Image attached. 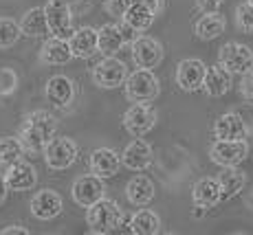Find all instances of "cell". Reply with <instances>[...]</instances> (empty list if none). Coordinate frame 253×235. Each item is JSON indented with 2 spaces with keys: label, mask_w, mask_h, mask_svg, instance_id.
I'll use <instances>...</instances> for the list:
<instances>
[{
  "label": "cell",
  "mask_w": 253,
  "mask_h": 235,
  "mask_svg": "<svg viewBox=\"0 0 253 235\" xmlns=\"http://www.w3.org/2000/svg\"><path fill=\"white\" fill-rule=\"evenodd\" d=\"M130 48H132V60L137 68H157L161 64L163 60V46L159 40H154V38H148V36H141L137 38L132 44H130Z\"/></svg>",
  "instance_id": "11"
},
{
  "label": "cell",
  "mask_w": 253,
  "mask_h": 235,
  "mask_svg": "<svg viewBox=\"0 0 253 235\" xmlns=\"http://www.w3.org/2000/svg\"><path fill=\"white\" fill-rule=\"evenodd\" d=\"M236 24L242 29V31H253V4L247 0V2L238 4L236 9Z\"/></svg>",
  "instance_id": "32"
},
{
  "label": "cell",
  "mask_w": 253,
  "mask_h": 235,
  "mask_svg": "<svg viewBox=\"0 0 253 235\" xmlns=\"http://www.w3.org/2000/svg\"><path fill=\"white\" fill-rule=\"evenodd\" d=\"M46 11V22H48V31L51 36L69 40L73 36V16H71V7L66 0H48L44 4Z\"/></svg>",
  "instance_id": "9"
},
{
  "label": "cell",
  "mask_w": 253,
  "mask_h": 235,
  "mask_svg": "<svg viewBox=\"0 0 253 235\" xmlns=\"http://www.w3.org/2000/svg\"><path fill=\"white\" fill-rule=\"evenodd\" d=\"M225 0H196V7L201 9L203 13H211V11H218L222 7Z\"/></svg>",
  "instance_id": "36"
},
{
  "label": "cell",
  "mask_w": 253,
  "mask_h": 235,
  "mask_svg": "<svg viewBox=\"0 0 253 235\" xmlns=\"http://www.w3.org/2000/svg\"><path fill=\"white\" fill-rule=\"evenodd\" d=\"M62 196L53 189H42L31 198V213L38 220H53L62 213Z\"/></svg>",
  "instance_id": "18"
},
{
  "label": "cell",
  "mask_w": 253,
  "mask_h": 235,
  "mask_svg": "<svg viewBox=\"0 0 253 235\" xmlns=\"http://www.w3.org/2000/svg\"><path fill=\"white\" fill-rule=\"evenodd\" d=\"M124 88H126V97H128L132 104H148V101H154L159 97V92H161L159 77L154 75L150 68H137L134 73H130Z\"/></svg>",
  "instance_id": "2"
},
{
  "label": "cell",
  "mask_w": 253,
  "mask_h": 235,
  "mask_svg": "<svg viewBox=\"0 0 253 235\" xmlns=\"http://www.w3.org/2000/svg\"><path fill=\"white\" fill-rule=\"evenodd\" d=\"M137 0H106V11L113 16H124Z\"/></svg>",
  "instance_id": "34"
},
{
  "label": "cell",
  "mask_w": 253,
  "mask_h": 235,
  "mask_svg": "<svg viewBox=\"0 0 253 235\" xmlns=\"http://www.w3.org/2000/svg\"><path fill=\"white\" fill-rule=\"evenodd\" d=\"M128 75H130L128 66L113 55L101 60L99 64H95L90 71V77H92V81H95V86L104 88V90H113V88L124 86L126 79H128Z\"/></svg>",
  "instance_id": "4"
},
{
  "label": "cell",
  "mask_w": 253,
  "mask_h": 235,
  "mask_svg": "<svg viewBox=\"0 0 253 235\" xmlns=\"http://www.w3.org/2000/svg\"><path fill=\"white\" fill-rule=\"evenodd\" d=\"M57 132V119L53 115H48L46 110H36L31 115L24 117L20 125V141L27 152H44V148L51 143V139Z\"/></svg>",
  "instance_id": "1"
},
{
  "label": "cell",
  "mask_w": 253,
  "mask_h": 235,
  "mask_svg": "<svg viewBox=\"0 0 253 235\" xmlns=\"http://www.w3.org/2000/svg\"><path fill=\"white\" fill-rule=\"evenodd\" d=\"M249 2H251V4H253V0H249Z\"/></svg>",
  "instance_id": "39"
},
{
  "label": "cell",
  "mask_w": 253,
  "mask_h": 235,
  "mask_svg": "<svg viewBox=\"0 0 253 235\" xmlns=\"http://www.w3.org/2000/svg\"><path fill=\"white\" fill-rule=\"evenodd\" d=\"M128 227H130V233L154 235L161 231V218L154 211H150V209H141V211H137L128 220Z\"/></svg>",
  "instance_id": "29"
},
{
  "label": "cell",
  "mask_w": 253,
  "mask_h": 235,
  "mask_svg": "<svg viewBox=\"0 0 253 235\" xmlns=\"http://www.w3.org/2000/svg\"><path fill=\"white\" fill-rule=\"evenodd\" d=\"M0 235H29V231L18 227V224H11V227H4L2 231H0Z\"/></svg>",
  "instance_id": "37"
},
{
  "label": "cell",
  "mask_w": 253,
  "mask_h": 235,
  "mask_svg": "<svg viewBox=\"0 0 253 235\" xmlns=\"http://www.w3.org/2000/svg\"><path fill=\"white\" fill-rule=\"evenodd\" d=\"M20 29L24 38H44L48 31V22H46V11L44 7H33L29 9L20 20Z\"/></svg>",
  "instance_id": "26"
},
{
  "label": "cell",
  "mask_w": 253,
  "mask_h": 235,
  "mask_svg": "<svg viewBox=\"0 0 253 235\" xmlns=\"http://www.w3.org/2000/svg\"><path fill=\"white\" fill-rule=\"evenodd\" d=\"M192 200L196 207H203V209L216 207L222 200V189L218 178H209L207 176V178L196 180V185L192 187Z\"/></svg>",
  "instance_id": "22"
},
{
  "label": "cell",
  "mask_w": 253,
  "mask_h": 235,
  "mask_svg": "<svg viewBox=\"0 0 253 235\" xmlns=\"http://www.w3.org/2000/svg\"><path fill=\"white\" fill-rule=\"evenodd\" d=\"M154 194H157V187L154 183L148 178V176H134V178L128 180L126 185V198L130 200V204L134 207H145L154 200Z\"/></svg>",
  "instance_id": "24"
},
{
  "label": "cell",
  "mask_w": 253,
  "mask_h": 235,
  "mask_svg": "<svg viewBox=\"0 0 253 235\" xmlns=\"http://www.w3.org/2000/svg\"><path fill=\"white\" fill-rule=\"evenodd\" d=\"M16 84H18V77L13 71L9 68H2L0 71V95H9V92L16 90Z\"/></svg>",
  "instance_id": "33"
},
{
  "label": "cell",
  "mask_w": 253,
  "mask_h": 235,
  "mask_svg": "<svg viewBox=\"0 0 253 235\" xmlns=\"http://www.w3.org/2000/svg\"><path fill=\"white\" fill-rule=\"evenodd\" d=\"M99 51L106 53V55H115L117 51H119L121 46H126V44H132L137 40V33L130 24H101L99 29Z\"/></svg>",
  "instance_id": "7"
},
{
  "label": "cell",
  "mask_w": 253,
  "mask_h": 235,
  "mask_svg": "<svg viewBox=\"0 0 253 235\" xmlns=\"http://www.w3.org/2000/svg\"><path fill=\"white\" fill-rule=\"evenodd\" d=\"M104 194H106L104 178H99V176H95V174L80 176L71 187V196H73V200H75V204H80V207H84V209L99 202V200L104 198Z\"/></svg>",
  "instance_id": "10"
},
{
  "label": "cell",
  "mask_w": 253,
  "mask_h": 235,
  "mask_svg": "<svg viewBox=\"0 0 253 235\" xmlns=\"http://www.w3.org/2000/svg\"><path fill=\"white\" fill-rule=\"evenodd\" d=\"M213 136L222 141H240L247 139V125L240 115L236 112H225L213 123Z\"/></svg>",
  "instance_id": "20"
},
{
  "label": "cell",
  "mask_w": 253,
  "mask_h": 235,
  "mask_svg": "<svg viewBox=\"0 0 253 235\" xmlns=\"http://www.w3.org/2000/svg\"><path fill=\"white\" fill-rule=\"evenodd\" d=\"M121 156L110 148H97L90 154V171L99 178H113L121 167Z\"/></svg>",
  "instance_id": "19"
},
{
  "label": "cell",
  "mask_w": 253,
  "mask_h": 235,
  "mask_svg": "<svg viewBox=\"0 0 253 235\" xmlns=\"http://www.w3.org/2000/svg\"><path fill=\"white\" fill-rule=\"evenodd\" d=\"M73 60V51L69 40H62V38L53 36L51 40H46L40 48V62L48 66H62L66 62Z\"/></svg>",
  "instance_id": "23"
},
{
  "label": "cell",
  "mask_w": 253,
  "mask_h": 235,
  "mask_svg": "<svg viewBox=\"0 0 253 235\" xmlns=\"http://www.w3.org/2000/svg\"><path fill=\"white\" fill-rule=\"evenodd\" d=\"M7 183H4V178H0V204L4 202V196H7Z\"/></svg>",
  "instance_id": "38"
},
{
  "label": "cell",
  "mask_w": 253,
  "mask_h": 235,
  "mask_svg": "<svg viewBox=\"0 0 253 235\" xmlns=\"http://www.w3.org/2000/svg\"><path fill=\"white\" fill-rule=\"evenodd\" d=\"M46 99L51 101L55 108H66L73 104V97H75V86L66 75H53L46 81Z\"/></svg>",
  "instance_id": "21"
},
{
  "label": "cell",
  "mask_w": 253,
  "mask_h": 235,
  "mask_svg": "<svg viewBox=\"0 0 253 235\" xmlns=\"http://www.w3.org/2000/svg\"><path fill=\"white\" fill-rule=\"evenodd\" d=\"M121 163L124 167L132 169V171H143L152 165V148L150 143H145L141 136L126 145V150L121 152Z\"/></svg>",
  "instance_id": "15"
},
{
  "label": "cell",
  "mask_w": 253,
  "mask_h": 235,
  "mask_svg": "<svg viewBox=\"0 0 253 235\" xmlns=\"http://www.w3.org/2000/svg\"><path fill=\"white\" fill-rule=\"evenodd\" d=\"M22 38L20 22L11 20V18H0V48L13 46Z\"/></svg>",
  "instance_id": "31"
},
{
  "label": "cell",
  "mask_w": 253,
  "mask_h": 235,
  "mask_svg": "<svg viewBox=\"0 0 253 235\" xmlns=\"http://www.w3.org/2000/svg\"><path fill=\"white\" fill-rule=\"evenodd\" d=\"M205 75L207 66L196 57H189V60H183L176 68V84L185 92H196L205 84Z\"/></svg>",
  "instance_id": "13"
},
{
  "label": "cell",
  "mask_w": 253,
  "mask_h": 235,
  "mask_svg": "<svg viewBox=\"0 0 253 235\" xmlns=\"http://www.w3.org/2000/svg\"><path fill=\"white\" fill-rule=\"evenodd\" d=\"M218 62L231 73V75H247L253 71V51L247 44L227 42L218 53Z\"/></svg>",
  "instance_id": "6"
},
{
  "label": "cell",
  "mask_w": 253,
  "mask_h": 235,
  "mask_svg": "<svg viewBox=\"0 0 253 235\" xmlns=\"http://www.w3.org/2000/svg\"><path fill=\"white\" fill-rule=\"evenodd\" d=\"M225 27H227L225 18H222L218 11H211V13H205L201 20L194 24V33H196V38L209 42V40L220 38L222 33H225Z\"/></svg>",
  "instance_id": "27"
},
{
  "label": "cell",
  "mask_w": 253,
  "mask_h": 235,
  "mask_svg": "<svg viewBox=\"0 0 253 235\" xmlns=\"http://www.w3.org/2000/svg\"><path fill=\"white\" fill-rule=\"evenodd\" d=\"M157 123V112L152 108H148L145 104H134L132 108H128L124 115V128L130 136H143Z\"/></svg>",
  "instance_id": "12"
},
{
  "label": "cell",
  "mask_w": 253,
  "mask_h": 235,
  "mask_svg": "<svg viewBox=\"0 0 253 235\" xmlns=\"http://www.w3.org/2000/svg\"><path fill=\"white\" fill-rule=\"evenodd\" d=\"M231 88V73L227 71L222 64L209 66L207 75H205V84H203V90L207 92L209 97H222L227 95Z\"/></svg>",
  "instance_id": "25"
},
{
  "label": "cell",
  "mask_w": 253,
  "mask_h": 235,
  "mask_svg": "<svg viewBox=\"0 0 253 235\" xmlns=\"http://www.w3.org/2000/svg\"><path fill=\"white\" fill-rule=\"evenodd\" d=\"M218 183H220V189H222V200H229L233 196H238L242 192L247 183V176L245 171L236 167H222V171L218 174Z\"/></svg>",
  "instance_id": "28"
},
{
  "label": "cell",
  "mask_w": 253,
  "mask_h": 235,
  "mask_svg": "<svg viewBox=\"0 0 253 235\" xmlns=\"http://www.w3.org/2000/svg\"><path fill=\"white\" fill-rule=\"evenodd\" d=\"M69 44H71L73 57H77V60L92 57L99 51V31L92 27H82L69 38Z\"/></svg>",
  "instance_id": "17"
},
{
  "label": "cell",
  "mask_w": 253,
  "mask_h": 235,
  "mask_svg": "<svg viewBox=\"0 0 253 235\" xmlns=\"http://www.w3.org/2000/svg\"><path fill=\"white\" fill-rule=\"evenodd\" d=\"M42 154H44V163L48 169H69L77 160V143L69 136H53Z\"/></svg>",
  "instance_id": "5"
},
{
  "label": "cell",
  "mask_w": 253,
  "mask_h": 235,
  "mask_svg": "<svg viewBox=\"0 0 253 235\" xmlns=\"http://www.w3.org/2000/svg\"><path fill=\"white\" fill-rule=\"evenodd\" d=\"M240 95L245 97L249 104H253V71L242 75V81H240Z\"/></svg>",
  "instance_id": "35"
},
{
  "label": "cell",
  "mask_w": 253,
  "mask_h": 235,
  "mask_svg": "<svg viewBox=\"0 0 253 235\" xmlns=\"http://www.w3.org/2000/svg\"><path fill=\"white\" fill-rule=\"evenodd\" d=\"M24 145L20 141V136H2L0 139V165L9 167L16 160H20V156L24 154Z\"/></svg>",
  "instance_id": "30"
},
{
  "label": "cell",
  "mask_w": 253,
  "mask_h": 235,
  "mask_svg": "<svg viewBox=\"0 0 253 235\" xmlns=\"http://www.w3.org/2000/svg\"><path fill=\"white\" fill-rule=\"evenodd\" d=\"M121 220H124V213L119 204L108 198H101L86 211V222L92 233H113L121 227Z\"/></svg>",
  "instance_id": "3"
},
{
  "label": "cell",
  "mask_w": 253,
  "mask_h": 235,
  "mask_svg": "<svg viewBox=\"0 0 253 235\" xmlns=\"http://www.w3.org/2000/svg\"><path fill=\"white\" fill-rule=\"evenodd\" d=\"M159 0H137L128 11L124 13V22L130 24L134 31H145V29L152 27L154 18H157V7Z\"/></svg>",
  "instance_id": "16"
},
{
  "label": "cell",
  "mask_w": 253,
  "mask_h": 235,
  "mask_svg": "<svg viewBox=\"0 0 253 235\" xmlns=\"http://www.w3.org/2000/svg\"><path fill=\"white\" fill-rule=\"evenodd\" d=\"M249 156V145H247V139L240 141H222L216 139L209 150V158L213 160L220 167H236L242 160Z\"/></svg>",
  "instance_id": "8"
},
{
  "label": "cell",
  "mask_w": 253,
  "mask_h": 235,
  "mask_svg": "<svg viewBox=\"0 0 253 235\" xmlns=\"http://www.w3.org/2000/svg\"><path fill=\"white\" fill-rule=\"evenodd\" d=\"M4 183H7L9 192H27V189L36 187L38 183V174L33 169L31 163H24V160H16L13 165L4 167Z\"/></svg>",
  "instance_id": "14"
}]
</instances>
